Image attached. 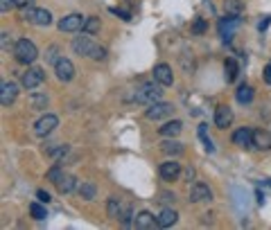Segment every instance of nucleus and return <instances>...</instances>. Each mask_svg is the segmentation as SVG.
<instances>
[{
	"mask_svg": "<svg viewBox=\"0 0 271 230\" xmlns=\"http://www.w3.org/2000/svg\"><path fill=\"white\" fill-rule=\"evenodd\" d=\"M231 122H233V111H231L229 106H217L215 111V124L219 129H226L231 127Z\"/></svg>",
	"mask_w": 271,
	"mask_h": 230,
	"instance_id": "2eb2a0df",
	"label": "nucleus"
},
{
	"mask_svg": "<svg viewBox=\"0 0 271 230\" xmlns=\"http://www.w3.org/2000/svg\"><path fill=\"white\" fill-rule=\"evenodd\" d=\"M172 111H174L172 104H167V102H154V104H149V108L145 111V115H147V120H163V118H169Z\"/></svg>",
	"mask_w": 271,
	"mask_h": 230,
	"instance_id": "20e7f679",
	"label": "nucleus"
},
{
	"mask_svg": "<svg viewBox=\"0 0 271 230\" xmlns=\"http://www.w3.org/2000/svg\"><path fill=\"white\" fill-rule=\"evenodd\" d=\"M14 5H16V0H0V12H12L14 9Z\"/></svg>",
	"mask_w": 271,
	"mask_h": 230,
	"instance_id": "f704fd0d",
	"label": "nucleus"
},
{
	"mask_svg": "<svg viewBox=\"0 0 271 230\" xmlns=\"http://www.w3.org/2000/svg\"><path fill=\"white\" fill-rule=\"evenodd\" d=\"M30 104H32V108H46L48 106V97H46V95L34 93L30 97Z\"/></svg>",
	"mask_w": 271,
	"mask_h": 230,
	"instance_id": "c756f323",
	"label": "nucleus"
},
{
	"mask_svg": "<svg viewBox=\"0 0 271 230\" xmlns=\"http://www.w3.org/2000/svg\"><path fill=\"white\" fill-rule=\"evenodd\" d=\"M161 151L165 153V156H178V153H183V145L176 140H165V142H161Z\"/></svg>",
	"mask_w": 271,
	"mask_h": 230,
	"instance_id": "5701e85b",
	"label": "nucleus"
},
{
	"mask_svg": "<svg viewBox=\"0 0 271 230\" xmlns=\"http://www.w3.org/2000/svg\"><path fill=\"white\" fill-rule=\"evenodd\" d=\"M84 23H86V18L81 16V14H70V16H66L59 21V30L61 32H77V30H84Z\"/></svg>",
	"mask_w": 271,
	"mask_h": 230,
	"instance_id": "39448f33",
	"label": "nucleus"
},
{
	"mask_svg": "<svg viewBox=\"0 0 271 230\" xmlns=\"http://www.w3.org/2000/svg\"><path fill=\"white\" fill-rule=\"evenodd\" d=\"M77 192H79V196L81 199H86V201H91V199H95V185L93 183H79L77 185Z\"/></svg>",
	"mask_w": 271,
	"mask_h": 230,
	"instance_id": "bb28decb",
	"label": "nucleus"
},
{
	"mask_svg": "<svg viewBox=\"0 0 271 230\" xmlns=\"http://www.w3.org/2000/svg\"><path fill=\"white\" fill-rule=\"evenodd\" d=\"M72 50H75L77 54H81V56H91L93 54V50H95V45H93V41H91L88 36H77L75 41H72Z\"/></svg>",
	"mask_w": 271,
	"mask_h": 230,
	"instance_id": "1a4fd4ad",
	"label": "nucleus"
},
{
	"mask_svg": "<svg viewBox=\"0 0 271 230\" xmlns=\"http://www.w3.org/2000/svg\"><path fill=\"white\" fill-rule=\"evenodd\" d=\"M32 3V0H16V5H18V7H27V5H30Z\"/></svg>",
	"mask_w": 271,
	"mask_h": 230,
	"instance_id": "37998d69",
	"label": "nucleus"
},
{
	"mask_svg": "<svg viewBox=\"0 0 271 230\" xmlns=\"http://www.w3.org/2000/svg\"><path fill=\"white\" fill-rule=\"evenodd\" d=\"M224 75H226V81H235L237 79V75H240V66H237L235 59H226Z\"/></svg>",
	"mask_w": 271,
	"mask_h": 230,
	"instance_id": "393cba45",
	"label": "nucleus"
},
{
	"mask_svg": "<svg viewBox=\"0 0 271 230\" xmlns=\"http://www.w3.org/2000/svg\"><path fill=\"white\" fill-rule=\"evenodd\" d=\"M181 129H183V124L178 122V120H172V122L163 124L158 131H161V136H165V138H174V136H178V133H181Z\"/></svg>",
	"mask_w": 271,
	"mask_h": 230,
	"instance_id": "412c9836",
	"label": "nucleus"
},
{
	"mask_svg": "<svg viewBox=\"0 0 271 230\" xmlns=\"http://www.w3.org/2000/svg\"><path fill=\"white\" fill-rule=\"evenodd\" d=\"M61 176H64V174H61L59 167H52V169L48 171V181H52V183H57V181H59Z\"/></svg>",
	"mask_w": 271,
	"mask_h": 230,
	"instance_id": "473e14b6",
	"label": "nucleus"
},
{
	"mask_svg": "<svg viewBox=\"0 0 271 230\" xmlns=\"http://www.w3.org/2000/svg\"><path fill=\"white\" fill-rule=\"evenodd\" d=\"M183 176H186V181H192V176H195V169H192V167H188Z\"/></svg>",
	"mask_w": 271,
	"mask_h": 230,
	"instance_id": "79ce46f5",
	"label": "nucleus"
},
{
	"mask_svg": "<svg viewBox=\"0 0 271 230\" xmlns=\"http://www.w3.org/2000/svg\"><path fill=\"white\" fill-rule=\"evenodd\" d=\"M30 214L34 219H36V221H43V219L48 217V212H46V208H43L41 203H32L30 205Z\"/></svg>",
	"mask_w": 271,
	"mask_h": 230,
	"instance_id": "cd10ccee",
	"label": "nucleus"
},
{
	"mask_svg": "<svg viewBox=\"0 0 271 230\" xmlns=\"http://www.w3.org/2000/svg\"><path fill=\"white\" fill-rule=\"evenodd\" d=\"M57 127H59V118H57V115H52V113H46L36 124H34V133H36V136H41V138H46V136H50Z\"/></svg>",
	"mask_w": 271,
	"mask_h": 230,
	"instance_id": "7ed1b4c3",
	"label": "nucleus"
},
{
	"mask_svg": "<svg viewBox=\"0 0 271 230\" xmlns=\"http://www.w3.org/2000/svg\"><path fill=\"white\" fill-rule=\"evenodd\" d=\"M122 208H124V203H122V201H118L115 196H111L109 203H106V212H109L111 219H120V214H122Z\"/></svg>",
	"mask_w": 271,
	"mask_h": 230,
	"instance_id": "4be33fe9",
	"label": "nucleus"
},
{
	"mask_svg": "<svg viewBox=\"0 0 271 230\" xmlns=\"http://www.w3.org/2000/svg\"><path fill=\"white\" fill-rule=\"evenodd\" d=\"M262 77H264V81H267V84H271V64L267 66V68H264V73H262Z\"/></svg>",
	"mask_w": 271,
	"mask_h": 230,
	"instance_id": "a19ab883",
	"label": "nucleus"
},
{
	"mask_svg": "<svg viewBox=\"0 0 271 230\" xmlns=\"http://www.w3.org/2000/svg\"><path fill=\"white\" fill-rule=\"evenodd\" d=\"M178 174H181V165H178V162L169 160V162H163V165H161V176H163L165 181L178 179Z\"/></svg>",
	"mask_w": 271,
	"mask_h": 230,
	"instance_id": "f3484780",
	"label": "nucleus"
},
{
	"mask_svg": "<svg viewBox=\"0 0 271 230\" xmlns=\"http://www.w3.org/2000/svg\"><path fill=\"white\" fill-rule=\"evenodd\" d=\"M235 97H237V102H240V104H249L251 99H253V88H251V86H246V84H242L240 88H237Z\"/></svg>",
	"mask_w": 271,
	"mask_h": 230,
	"instance_id": "a878e982",
	"label": "nucleus"
},
{
	"mask_svg": "<svg viewBox=\"0 0 271 230\" xmlns=\"http://www.w3.org/2000/svg\"><path fill=\"white\" fill-rule=\"evenodd\" d=\"M84 32H86V34H95V32H100V18H95V16L86 18V23H84Z\"/></svg>",
	"mask_w": 271,
	"mask_h": 230,
	"instance_id": "c85d7f7f",
	"label": "nucleus"
},
{
	"mask_svg": "<svg viewBox=\"0 0 271 230\" xmlns=\"http://www.w3.org/2000/svg\"><path fill=\"white\" fill-rule=\"evenodd\" d=\"M57 52H59V47L57 45H52L50 50H48V54H46V59L50 61V64H57V61H59V56H57Z\"/></svg>",
	"mask_w": 271,
	"mask_h": 230,
	"instance_id": "72a5a7b5",
	"label": "nucleus"
},
{
	"mask_svg": "<svg viewBox=\"0 0 271 230\" xmlns=\"http://www.w3.org/2000/svg\"><path fill=\"white\" fill-rule=\"evenodd\" d=\"M91 56H93V59H104V56H106V50H104V47H98V45H95V50H93V54H91Z\"/></svg>",
	"mask_w": 271,
	"mask_h": 230,
	"instance_id": "e433bc0d",
	"label": "nucleus"
},
{
	"mask_svg": "<svg viewBox=\"0 0 271 230\" xmlns=\"http://www.w3.org/2000/svg\"><path fill=\"white\" fill-rule=\"evenodd\" d=\"M255 196H258V203H260V205H262V203H264V194H262V192H260V190H258V194H255Z\"/></svg>",
	"mask_w": 271,
	"mask_h": 230,
	"instance_id": "c03bdc74",
	"label": "nucleus"
},
{
	"mask_svg": "<svg viewBox=\"0 0 271 230\" xmlns=\"http://www.w3.org/2000/svg\"><path fill=\"white\" fill-rule=\"evenodd\" d=\"M158 226L161 228H169V226H174L176 223V219H178V214L174 212L172 208H165V210H161V214H158Z\"/></svg>",
	"mask_w": 271,
	"mask_h": 230,
	"instance_id": "6ab92c4d",
	"label": "nucleus"
},
{
	"mask_svg": "<svg viewBox=\"0 0 271 230\" xmlns=\"http://www.w3.org/2000/svg\"><path fill=\"white\" fill-rule=\"evenodd\" d=\"M111 12H113L115 16H120V18H122V21H131V14H129V12H124V9L113 7V9H111Z\"/></svg>",
	"mask_w": 271,
	"mask_h": 230,
	"instance_id": "c9c22d12",
	"label": "nucleus"
},
{
	"mask_svg": "<svg viewBox=\"0 0 271 230\" xmlns=\"http://www.w3.org/2000/svg\"><path fill=\"white\" fill-rule=\"evenodd\" d=\"M190 199L195 201V203H201V201H210V199H212V192L208 190V185L195 183V185H192V192H190Z\"/></svg>",
	"mask_w": 271,
	"mask_h": 230,
	"instance_id": "dca6fc26",
	"label": "nucleus"
},
{
	"mask_svg": "<svg viewBox=\"0 0 271 230\" xmlns=\"http://www.w3.org/2000/svg\"><path fill=\"white\" fill-rule=\"evenodd\" d=\"M55 73L59 77V81H70L72 77H75V66H72L70 59H64V56H61L55 64Z\"/></svg>",
	"mask_w": 271,
	"mask_h": 230,
	"instance_id": "423d86ee",
	"label": "nucleus"
},
{
	"mask_svg": "<svg viewBox=\"0 0 271 230\" xmlns=\"http://www.w3.org/2000/svg\"><path fill=\"white\" fill-rule=\"evenodd\" d=\"M253 147L260 149V151H269L271 149V133L262 131V129L253 131Z\"/></svg>",
	"mask_w": 271,
	"mask_h": 230,
	"instance_id": "4468645a",
	"label": "nucleus"
},
{
	"mask_svg": "<svg viewBox=\"0 0 271 230\" xmlns=\"http://www.w3.org/2000/svg\"><path fill=\"white\" fill-rule=\"evenodd\" d=\"M16 95H18V86L14 84V81H3V86H0V104H3V106L14 104Z\"/></svg>",
	"mask_w": 271,
	"mask_h": 230,
	"instance_id": "6e6552de",
	"label": "nucleus"
},
{
	"mask_svg": "<svg viewBox=\"0 0 271 230\" xmlns=\"http://www.w3.org/2000/svg\"><path fill=\"white\" fill-rule=\"evenodd\" d=\"M161 201L163 203H174V194H169V192H161Z\"/></svg>",
	"mask_w": 271,
	"mask_h": 230,
	"instance_id": "ea45409f",
	"label": "nucleus"
},
{
	"mask_svg": "<svg viewBox=\"0 0 271 230\" xmlns=\"http://www.w3.org/2000/svg\"><path fill=\"white\" fill-rule=\"evenodd\" d=\"M131 205L129 203H124V208H122V214H120V221L124 223V226H129V223H131Z\"/></svg>",
	"mask_w": 271,
	"mask_h": 230,
	"instance_id": "7c9ffc66",
	"label": "nucleus"
},
{
	"mask_svg": "<svg viewBox=\"0 0 271 230\" xmlns=\"http://www.w3.org/2000/svg\"><path fill=\"white\" fill-rule=\"evenodd\" d=\"M154 79H156L161 86H172V81H174L172 68H169L167 64H158L156 68H154Z\"/></svg>",
	"mask_w": 271,
	"mask_h": 230,
	"instance_id": "9d476101",
	"label": "nucleus"
},
{
	"mask_svg": "<svg viewBox=\"0 0 271 230\" xmlns=\"http://www.w3.org/2000/svg\"><path fill=\"white\" fill-rule=\"evenodd\" d=\"M161 95H163V90L158 88L156 84H143L138 90H136L133 99L138 104H145V106H149V104L158 102V99H161Z\"/></svg>",
	"mask_w": 271,
	"mask_h": 230,
	"instance_id": "f03ea898",
	"label": "nucleus"
},
{
	"mask_svg": "<svg viewBox=\"0 0 271 230\" xmlns=\"http://www.w3.org/2000/svg\"><path fill=\"white\" fill-rule=\"evenodd\" d=\"M240 25V16H229V18H221L219 21V32L224 36V41H231L233 36V30Z\"/></svg>",
	"mask_w": 271,
	"mask_h": 230,
	"instance_id": "f8f14e48",
	"label": "nucleus"
},
{
	"mask_svg": "<svg viewBox=\"0 0 271 230\" xmlns=\"http://www.w3.org/2000/svg\"><path fill=\"white\" fill-rule=\"evenodd\" d=\"M192 32H195V34H203V32H206V21H203V18H197L195 25H192Z\"/></svg>",
	"mask_w": 271,
	"mask_h": 230,
	"instance_id": "2f4dec72",
	"label": "nucleus"
},
{
	"mask_svg": "<svg viewBox=\"0 0 271 230\" xmlns=\"http://www.w3.org/2000/svg\"><path fill=\"white\" fill-rule=\"evenodd\" d=\"M43 79H46V75H43L41 68H30L27 73H23L21 81H23V86H25L27 90H32V88H36V86H41Z\"/></svg>",
	"mask_w": 271,
	"mask_h": 230,
	"instance_id": "0eeeda50",
	"label": "nucleus"
},
{
	"mask_svg": "<svg viewBox=\"0 0 271 230\" xmlns=\"http://www.w3.org/2000/svg\"><path fill=\"white\" fill-rule=\"evenodd\" d=\"M133 223H136V228H140V230H147V228L158 226V219H154V214H152V212H147V210H143V212H138V214H136Z\"/></svg>",
	"mask_w": 271,
	"mask_h": 230,
	"instance_id": "ddd939ff",
	"label": "nucleus"
},
{
	"mask_svg": "<svg viewBox=\"0 0 271 230\" xmlns=\"http://www.w3.org/2000/svg\"><path fill=\"white\" fill-rule=\"evenodd\" d=\"M269 23H271V16H262V21L258 23V30H260V32H264V30L269 27Z\"/></svg>",
	"mask_w": 271,
	"mask_h": 230,
	"instance_id": "4c0bfd02",
	"label": "nucleus"
},
{
	"mask_svg": "<svg viewBox=\"0 0 271 230\" xmlns=\"http://www.w3.org/2000/svg\"><path fill=\"white\" fill-rule=\"evenodd\" d=\"M36 196H38V201H41V203H48V201H50V194H48L46 190H38Z\"/></svg>",
	"mask_w": 271,
	"mask_h": 230,
	"instance_id": "58836bf2",
	"label": "nucleus"
},
{
	"mask_svg": "<svg viewBox=\"0 0 271 230\" xmlns=\"http://www.w3.org/2000/svg\"><path fill=\"white\" fill-rule=\"evenodd\" d=\"M14 56H16L18 64L27 66V64H34L38 56V50L36 45H34L32 41H27V38H21V41L14 45Z\"/></svg>",
	"mask_w": 271,
	"mask_h": 230,
	"instance_id": "f257e3e1",
	"label": "nucleus"
},
{
	"mask_svg": "<svg viewBox=\"0 0 271 230\" xmlns=\"http://www.w3.org/2000/svg\"><path fill=\"white\" fill-rule=\"evenodd\" d=\"M55 185H57V190H59L61 194H68V192H72V190L77 188V181H75V176H70V174H64V176H61L59 181H57Z\"/></svg>",
	"mask_w": 271,
	"mask_h": 230,
	"instance_id": "aec40b11",
	"label": "nucleus"
},
{
	"mask_svg": "<svg viewBox=\"0 0 271 230\" xmlns=\"http://www.w3.org/2000/svg\"><path fill=\"white\" fill-rule=\"evenodd\" d=\"M224 9H226V16H242L244 14V3L242 0H226Z\"/></svg>",
	"mask_w": 271,
	"mask_h": 230,
	"instance_id": "b1692460",
	"label": "nucleus"
},
{
	"mask_svg": "<svg viewBox=\"0 0 271 230\" xmlns=\"http://www.w3.org/2000/svg\"><path fill=\"white\" fill-rule=\"evenodd\" d=\"M30 23H34V25H38V27H46L52 23V14L48 12V9H34Z\"/></svg>",
	"mask_w": 271,
	"mask_h": 230,
	"instance_id": "a211bd4d",
	"label": "nucleus"
},
{
	"mask_svg": "<svg viewBox=\"0 0 271 230\" xmlns=\"http://www.w3.org/2000/svg\"><path fill=\"white\" fill-rule=\"evenodd\" d=\"M233 145L242 147V149H249V147H253V131L251 129H240V131L233 133Z\"/></svg>",
	"mask_w": 271,
	"mask_h": 230,
	"instance_id": "9b49d317",
	"label": "nucleus"
},
{
	"mask_svg": "<svg viewBox=\"0 0 271 230\" xmlns=\"http://www.w3.org/2000/svg\"><path fill=\"white\" fill-rule=\"evenodd\" d=\"M269 185H271V181H269Z\"/></svg>",
	"mask_w": 271,
	"mask_h": 230,
	"instance_id": "a18cd8bd",
	"label": "nucleus"
}]
</instances>
